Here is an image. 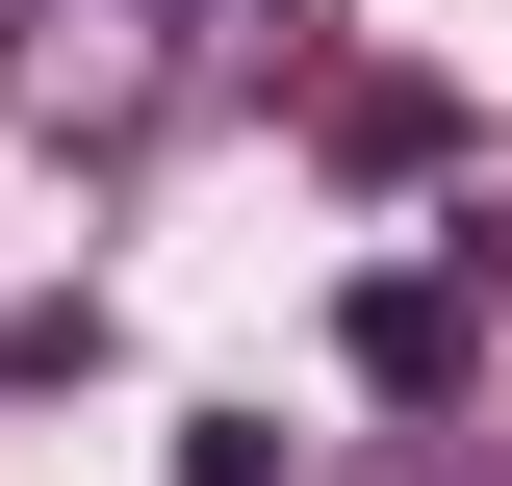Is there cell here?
<instances>
[{"instance_id":"1","label":"cell","mask_w":512,"mask_h":486,"mask_svg":"<svg viewBox=\"0 0 512 486\" xmlns=\"http://www.w3.org/2000/svg\"><path fill=\"white\" fill-rule=\"evenodd\" d=\"M256 77V0H0V103L52 154H154Z\"/></svg>"},{"instance_id":"2","label":"cell","mask_w":512,"mask_h":486,"mask_svg":"<svg viewBox=\"0 0 512 486\" xmlns=\"http://www.w3.org/2000/svg\"><path fill=\"white\" fill-rule=\"evenodd\" d=\"M333 359H359L384 410H461V359H487V282H461V256H384V282L333 307Z\"/></svg>"},{"instance_id":"3","label":"cell","mask_w":512,"mask_h":486,"mask_svg":"<svg viewBox=\"0 0 512 486\" xmlns=\"http://www.w3.org/2000/svg\"><path fill=\"white\" fill-rule=\"evenodd\" d=\"M333 154H359V180H436L461 103H436V77H333Z\"/></svg>"}]
</instances>
